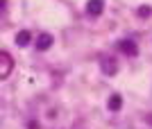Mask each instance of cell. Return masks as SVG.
Here are the masks:
<instances>
[{
    "label": "cell",
    "instance_id": "obj_1",
    "mask_svg": "<svg viewBox=\"0 0 152 129\" xmlns=\"http://www.w3.org/2000/svg\"><path fill=\"white\" fill-rule=\"evenodd\" d=\"M118 48H121L123 52H127V54H132V57L136 54V52H139V50H136V43H134L132 39H125V41H121V43H118Z\"/></svg>",
    "mask_w": 152,
    "mask_h": 129
},
{
    "label": "cell",
    "instance_id": "obj_2",
    "mask_svg": "<svg viewBox=\"0 0 152 129\" xmlns=\"http://www.w3.org/2000/svg\"><path fill=\"white\" fill-rule=\"evenodd\" d=\"M52 45V36L50 34H39V39H37V48L39 50H48Z\"/></svg>",
    "mask_w": 152,
    "mask_h": 129
},
{
    "label": "cell",
    "instance_id": "obj_3",
    "mask_svg": "<svg viewBox=\"0 0 152 129\" xmlns=\"http://www.w3.org/2000/svg\"><path fill=\"white\" fill-rule=\"evenodd\" d=\"M102 7H104V0H91L89 7H86V12H89L91 16H98V14L102 12Z\"/></svg>",
    "mask_w": 152,
    "mask_h": 129
},
{
    "label": "cell",
    "instance_id": "obj_4",
    "mask_svg": "<svg viewBox=\"0 0 152 129\" xmlns=\"http://www.w3.org/2000/svg\"><path fill=\"white\" fill-rule=\"evenodd\" d=\"M2 77H7L9 75V70H12V59H9V54H2Z\"/></svg>",
    "mask_w": 152,
    "mask_h": 129
},
{
    "label": "cell",
    "instance_id": "obj_5",
    "mask_svg": "<svg viewBox=\"0 0 152 129\" xmlns=\"http://www.w3.org/2000/svg\"><path fill=\"white\" fill-rule=\"evenodd\" d=\"M109 109H111V111L121 109V95H111V97H109Z\"/></svg>",
    "mask_w": 152,
    "mask_h": 129
},
{
    "label": "cell",
    "instance_id": "obj_6",
    "mask_svg": "<svg viewBox=\"0 0 152 129\" xmlns=\"http://www.w3.org/2000/svg\"><path fill=\"white\" fill-rule=\"evenodd\" d=\"M16 43L18 45H27L30 43V32H20L18 36H16Z\"/></svg>",
    "mask_w": 152,
    "mask_h": 129
},
{
    "label": "cell",
    "instance_id": "obj_7",
    "mask_svg": "<svg viewBox=\"0 0 152 129\" xmlns=\"http://www.w3.org/2000/svg\"><path fill=\"white\" fill-rule=\"evenodd\" d=\"M139 16H141V18L150 16V7H141V9H139Z\"/></svg>",
    "mask_w": 152,
    "mask_h": 129
}]
</instances>
